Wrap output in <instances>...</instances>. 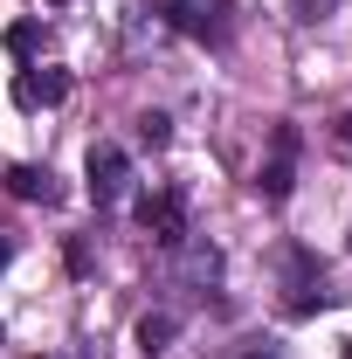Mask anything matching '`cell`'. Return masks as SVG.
I'll return each instance as SVG.
<instances>
[{
  "mask_svg": "<svg viewBox=\"0 0 352 359\" xmlns=\"http://www.w3.org/2000/svg\"><path fill=\"white\" fill-rule=\"evenodd\" d=\"M159 14L194 42H228V0H159Z\"/></svg>",
  "mask_w": 352,
  "mask_h": 359,
  "instance_id": "obj_3",
  "label": "cell"
},
{
  "mask_svg": "<svg viewBox=\"0 0 352 359\" xmlns=\"http://www.w3.org/2000/svg\"><path fill=\"white\" fill-rule=\"evenodd\" d=\"M339 138H346V145H352V118H339Z\"/></svg>",
  "mask_w": 352,
  "mask_h": 359,
  "instance_id": "obj_12",
  "label": "cell"
},
{
  "mask_svg": "<svg viewBox=\"0 0 352 359\" xmlns=\"http://www.w3.org/2000/svg\"><path fill=\"white\" fill-rule=\"evenodd\" d=\"M35 48H42V28H35V21H14V28H7V55H14V62H28Z\"/></svg>",
  "mask_w": 352,
  "mask_h": 359,
  "instance_id": "obj_8",
  "label": "cell"
},
{
  "mask_svg": "<svg viewBox=\"0 0 352 359\" xmlns=\"http://www.w3.org/2000/svg\"><path fill=\"white\" fill-rule=\"evenodd\" d=\"M14 263V235H7V228H0V269Z\"/></svg>",
  "mask_w": 352,
  "mask_h": 359,
  "instance_id": "obj_11",
  "label": "cell"
},
{
  "mask_svg": "<svg viewBox=\"0 0 352 359\" xmlns=\"http://www.w3.org/2000/svg\"><path fill=\"white\" fill-rule=\"evenodd\" d=\"M138 138H145V145H166V138H173V125H166L159 111H145V118H138Z\"/></svg>",
  "mask_w": 352,
  "mask_h": 359,
  "instance_id": "obj_10",
  "label": "cell"
},
{
  "mask_svg": "<svg viewBox=\"0 0 352 359\" xmlns=\"http://www.w3.org/2000/svg\"><path fill=\"white\" fill-rule=\"evenodd\" d=\"M166 339H173V318H145L138 325V346L145 353H166Z\"/></svg>",
  "mask_w": 352,
  "mask_h": 359,
  "instance_id": "obj_9",
  "label": "cell"
},
{
  "mask_svg": "<svg viewBox=\"0 0 352 359\" xmlns=\"http://www.w3.org/2000/svg\"><path fill=\"white\" fill-rule=\"evenodd\" d=\"M138 222H145V235H152L159 249H180V242H187V194H180V187L145 194V201H138Z\"/></svg>",
  "mask_w": 352,
  "mask_h": 359,
  "instance_id": "obj_1",
  "label": "cell"
},
{
  "mask_svg": "<svg viewBox=\"0 0 352 359\" xmlns=\"http://www.w3.org/2000/svg\"><path fill=\"white\" fill-rule=\"evenodd\" d=\"M311 304H325V269L304 249H290V311H311Z\"/></svg>",
  "mask_w": 352,
  "mask_h": 359,
  "instance_id": "obj_5",
  "label": "cell"
},
{
  "mask_svg": "<svg viewBox=\"0 0 352 359\" xmlns=\"http://www.w3.org/2000/svg\"><path fill=\"white\" fill-rule=\"evenodd\" d=\"M83 180H90V201H97V208H118V201H125V187H132V159H125L118 145H90Z\"/></svg>",
  "mask_w": 352,
  "mask_h": 359,
  "instance_id": "obj_2",
  "label": "cell"
},
{
  "mask_svg": "<svg viewBox=\"0 0 352 359\" xmlns=\"http://www.w3.org/2000/svg\"><path fill=\"white\" fill-rule=\"evenodd\" d=\"M290 152H297V132L283 125V132H276V159H269V166H263V180H256L269 201H283V194H290Z\"/></svg>",
  "mask_w": 352,
  "mask_h": 359,
  "instance_id": "obj_6",
  "label": "cell"
},
{
  "mask_svg": "<svg viewBox=\"0 0 352 359\" xmlns=\"http://www.w3.org/2000/svg\"><path fill=\"white\" fill-rule=\"evenodd\" d=\"M7 194H14V201H42V208H48L62 187H55L48 166H14V173H7Z\"/></svg>",
  "mask_w": 352,
  "mask_h": 359,
  "instance_id": "obj_7",
  "label": "cell"
},
{
  "mask_svg": "<svg viewBox=\"0 0 352 359\" xmlns=\"http://www.w3.org/2000/svg\"><path fill=\"white\" fill-rule=\"evenodd\" d=\"M346 359H352V346H346Z\"/></svg>",
  "mask_w": 352,
  "mask_h": 359,
  "instance_id": "obj_13",
  "label": "cell"
},
{
  "mask_svg": "<svg viewBox=\"0 0 352 359\" xmlns=\"http://www.w3.org/2000/svg\"><path fill=\"white\" fill-rule=\"evenodd\" d=\"M62 97H69V76H62V69H21V76H14V104H21V111L62 104Z\"/></svg>",
  "mask_w": 352,
  "mask_h": 359,
  "instance_id": "obj_4",
  "label": "cell"
}]
</instances>
